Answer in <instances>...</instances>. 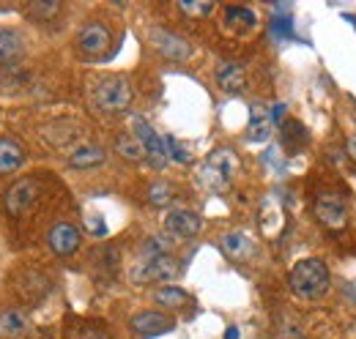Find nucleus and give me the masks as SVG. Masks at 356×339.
<instances>
[{"mask_svg": "<svg viewBox=\"0 0 356 339\" xmlns=\"http://www.w3.org/2000/svg\"><path fill=\"white\" fill-rule=\"evenodd\" d=\"M288 285L291 290L296 293L299 298H321L329 285H332V274H329V265L318 257H307V260H299L288 276Z\"/></svg>", "mask_w": 356, "mask_h": 339, "instance_id": "1", "label": "nucleus"}, {"mask_svg": "<svg viewBox=\"0 0 356 339\" xmlns=\"http://www.w3.org/2000/svg\"><path fill=\"white\" fill-rule=\"evenodd\" d=\"M238 170V159L230 148H217L206 156V162L200 165V183L211 192H225L233 183V175Z\"/></svg>", "mask_w": 356, "mask_h": 339, "instance_id": "2", "label": "nucleus"}, {"mask_svg": "<svg viewBox=\"0 0 356 339\" xmlns=\"http://www.w3.org/2000/svg\"><path fill=\"white\" fill-rule=\"evenodd\" d=\"M93 104L102 113H124L132 104V88L124 77H102L93 85Z\"/></svg>", "mask_w": 356, "mask_h": 339, "instance_id": "3", "label": "nucleus"}, {"mask_svg": "<svg viewBox=\"0 0 356 339\" xmlns=\"http://www.w3.org/2000/svg\"><path fill=\"white\" fill-rule=\"evenodd\" d=\"M181 265L176 257L170 254H156V257H145L137 268L132 271L134 285H151V282H170L173 276H178Z\"/></svg>", "mask_w": 356, "mask_h": 339, "instance_id": "4", "label": "nucleus"}, {"mask_svg": "<svg viewBox=\"0 0 356 339\" xmlns=\"http://www.w3.org/2000/svg\"><path fill=\"white\" fill-rule=\"evenodd\" d=\"M132 134L140 140V145H143V151H145V156H148V162L154 167H165L170 162V156H168V140L159 137L145 118L132 115Z\"/></svg>", "mask_w": 356, "mask_h": 339, "instance_id": "5", "label": "nucleus"}, {"mask_svg": "<svg viewBox=\"0 0 356 339\" xmlns=\"http://www.w3.org/2000/svg\"><path fill=\"white\" fill-rule=\"evenodd\" d=\"M312 211H315V219L329 230H340L348 222V208H346V203L337 192H321L315 197Z\"/></svg>", "mask_w": 356, "mask_h": 339, "instance_id": "6", "label": "nucleus"}, {"mask_svg": "<svg viewBox=\"0 0 356 339\" xmlns=\"http://www.w3.org/2000/svg\"><path fill=\"white\" fill-rule=\"evenodd\" d=\"M39 197V181L36 178H22L17 181L6 195H3V208L11 216H22Z\"/></svg>", "mask_w": 356, "mask_h": 339, "instance_id": "7", "label": "nucleus"}, {"mask_svg": "<svg viewBox=\"0 0 356 339\" xmlns=\"http://www.w3.org/2000/svg\"><path fill=\"white\" fill-rule=\"evenodd\" d=\"M110 44H113L110 28L102 25V22H88V25H83V31H80V36H77L80 52L88 55V58H102V55L110 49Z\"/></svg>", "mask_w": 356, "mask_h": 339, "instance_id": "8", "label": "nucleus"}, {"mask_svg": "<svg viewBox=\"0 0 356 339\" xmlns=\"http://www.w3.org/2000/svg\"><path fill=\"white\" fill-rule=\"evenodd\" d=\"M47 241H49V249H52V252L60 254V257H66V254H74L77 249H80L83 235H80V230H77L74 224H69V222H58V224L49 230Z\"/></svg>", "mask_w": 356, "mask_h": 339, "instance_id": "9", "label": "nucleus"}, {"mask_svg": "<svg viewBox=\"0 0 356 339\" xmlns=\"http://www.w3.org/2000/svg\"><path fill=\"white\" fill-rule=\"evenodd\" d=\"M200 227H203L200 216L195 211H186V208H173L165 216V230L173 238H192V235L200 233Z\"/></svg>", "mask_w": 356, "mask_h": 339, "instance_id": "10", "label": "nucleus"}, {"mask_svg": "<svg viewBox=\"0 0 356 339\" xmlns=\"http://www.w3.org/2000/svg\"><path fill=\"white\" fill-rule=\"evenodd\" d=\"M129 329L140 337H154V334H165L173 329V317L162 315V312H140L129 320Z\"/></svg>", "mask_w": 356, "mask_h": 339, "instance_id": "11", "label": "nucleus"}, {"mask_svg": "<svg viewBox=\"0 0 356 339\" xmlns=\"http://www.w3.org/2000/svg\"><path fill=\"white\" fill-rule=\"evenodd\" d=\"M151 42H154V47L165 58H170V60H186L192 55V47L184 42L181 36L170 33V31H151Z\"/></svg>", "mask_w": 356, "mask_h": 339, "instance_id": "12", "label": "nucleus"}, {"mask_svg": "<svg viewBox=\"0 0 356 339\" xmlns=\"http://www.w3.org/2000/svg\"><path fill=\"white\" fill-rule=\"evenodd\" d=\"M274 129V118L271 110H266L264 104H252L250 107V124H247V140L250 142H266Z\"/></svg>", "mask_w": 356, "mask_h": 339, "instance_id": "13", "label": "nucleus"}, {"mask_svg": "<svg viewBox=\"0 0 356 339\" xmlns=\"http://www.w3.org/2000/svg\"><path fill=\"white\" fill-rule=\"evenodd\" d=\"M217 85L225 93H241L247 85V72L241 63H220L217 69Z\"/></svg>", "mask_w": 356, "mask_h": 339, "instance_id": "14", "label": "nucleus"}, {"mask_svg": "<svg viewBox=\"0 0 356 339\" xmlns=\"http://www.w3.org/2000/svg\"><path fill=\"white\" fill-rule=\"evenodd\" d=\"M25 162V151L19 142L8 140V137H0V175H11L22 167Z\"/></svg>", "mask_w": 356, "mask_h": 339, "instance_id": "15", "label": "nucleus"}, {"mask_svg": "<svg viewBox=\"0 0 356 339\" xmlns=\"http://www.w3.org/2000/svg\"><path fill=\"white\" fill-rule=\"evenodd\" d=\"M102 162H104V148L102 145H93V142H83V145H77L69 154V165L77 170L99 167Z\"/></svg>", "mask_w": 356, "mask_h": 339, "instance_id": "16", "label": "nucleus"}, {"mask_svg": "<svg viewBox=\"0 0 356 339\" xmlns=\"http://www.w3.org/2000/svg\"><path fill=\"white\" fill-rule=\"evenodd\" d=\"M255 22H258L255 14L244 6H227L225 8V28L233 31V33H247V31L255 28Z\"/></svg>", "mask_w": 356, "mask_h": 339, "instance_id": "17", "label": "nucleus"}, {"mask_svg": "<svg viewBox=\"0 0 356 339\" xmlns=\"http://www.w3.org/2000/svg\"><path fill=\"white\" fill-rule=\"evenodd\" d=\"M22 52H25L22 36L11 28H0V63H14L22 58Z\"/></svg>", "mask_w": 356, "mask_h": 339, "instance_id": "18", "label": "nucleus"}, {"mask_svg": "<svg viewBox=\"0 0 356 339\" xmlns=\"http://www.w3.org/2000/svg\"><path fill=\"white\" fill-rule=\"evenodd\" d=\"M28 331V317L19 309L0 312V339H19Z\"/></svg>", "mask_w": 356, "mask_h": 339, "instance_id": "19", "label": "nucleus"}, {"mask_svg": "<svg viewBox=\"0 0 356 339\" xmlns=\"http://www.w3.org/2000/svg\"><path fill=\"white\" fill-rule=\"evenodd\" d=\"M222 249L233 260H247L250 254L255 252V244H252V238L247 233H227L222 238Z\"/></svg>", "mask_w": 356, "mask_h": 339, "instance_id": "20", "label": "nucleus"}, {"mask_svg": "<svg viewBox=\"0 0 356 339\" xmlns=\"http://www.w3.org/2000/svg\"><path fill=\"white\" fill-rule=\"evenodd\" d=\"M115 151H118L124 159H129V162L145 159V151H143V145H140V140H137L134 134H121V137L115 140Z\"/></svg>", "mask_w": 356, "mask_h": 339, "instance_id": "21", "label": "nucleus"}, {"mask_svg": "<svg viewBox=\"0 0 356 339\" xmlns=\"http://www.w3.org/2000/svg\"><path fill=\"white\" fill-rule=\"evenodd\" d=\"M156 301L162 304V306H184V304H189V296H186V290H181V288H162L159 293H156Z\"/></svg>", "mask_w": 356, "mask_h": 339, "instance_id": "22", "label": "nucleus"}, {"mask_svg": "<svg viewBox=\"0 0 356 339\" xmlns=\"http://www.w3.org/2000/svg\"><path fill=\"white\" fill-rule=\"evenodd\" d=\"M72 339H113L102 326H93V323H77L72 326Z\"/></svg>", "mask_w": 356, "mask_h": 339, "instance_id": "23", "label": "nucleus"}, {"mask_svg": "<svg viewBox=\"0 0 356 339\" xmlns=\"http://www.w3.org/2000/svg\"><path fill=\"white\" fill-rule=\"evenodd\" d=\"M60 11V3H52V0H44V3H31L28 6V14L31 17H36V19H52L55 14Z\"/></svg>", "mask_w": 356, "mask_h": 339, "instance_id": "24", "label": "nucleus"}, {"mask_svg": "<svg viewBox=\"0 0 356 339\" xmlns=\"http://www.w3.org/2000/svg\"><path fill=\"white\" fill-rule=\"evenodd\" d=\"M170 200H173L170 183H154V186L148 189V203H151V206H168Z\"/></svg>", "mask_w": 356, "mask_h": 339, "instance_id": "25", "label": "nucleus"}, {"mask_svg": "<svg viewBox=\"0 0 356 339\" xmlns=\"http://www.w3.org/2000/svg\"><path fill=\"white\" fill-rule=\"evenodd\" d=\"M178 8H181L186 17H197V19H200V17H209V14L214 11V3H181Z\"/></svg>", "mask_w": 356, "mask_h": 339, "instance_id": "26", "label": "nucleus"}, {"mask_svg": "<svg viewBox=\"0 0 356 339\" xmlns=\"http://www.w3.org/2000/svg\"><path fill=\"white\" fill-rule=\"evenodd\" d=\"M165 140H168V156H170L173 162H178V165H186V162H189L186 148H181L178 140H173V137H165Z\"/></svg>", "mask_w": 356, "mask_h": 339, "instance_id": "27", "label": "nucleus"}, {"mask_svg": "<svg viewBox=\"0 0 356 339\" xmlns=\"http://www.w3.org/2000/svg\"><path fill=\"white\" fill-rule=\"evenodd\" d=\"M88 227H90V233H93V235H104V233H107V227H104V222H102L99 216H90Z\"/></svg>", "mask_w": 356, "mask_h": 339, "instance_id": "28", "label": "nucleus"}, {"mask_svg": "<svg viewBox=\"0 0 356 339\" xmlns=\"http://www.w3.org/2000/svg\"><path fill=\"white\" fill-rule=\"evenodd\" d=\"M346 151H348V156L356 162V134H351L348 137V142H346Z\"/></svg>", "mask_w": 356, "mask_h": 339, "instance_id": "29", "label": "nucleus"}, {"mask_svg": "<svg viewBox=\"0 0 356 339\" xmlns=\"http://www.w3.org/2000/svg\"><path fill=\"white\" fill-rule=\"evenodd\" d=\"M225 339H238V331H236V329H230V331L225 334Z\"/></svg>", "mask_w": 356, "mask_h": 339, "instance_id": "30", "label": "nucleus"}]
</instances>
